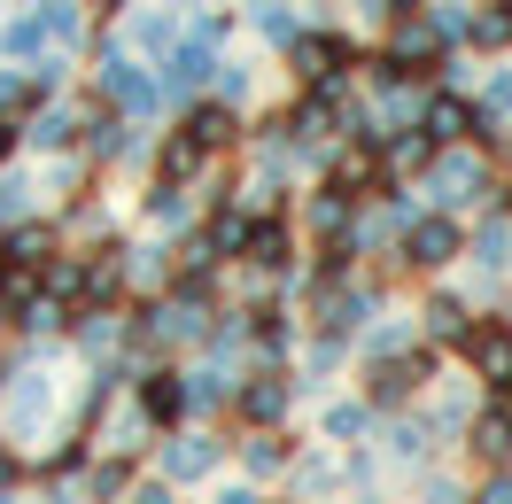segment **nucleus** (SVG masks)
<instances>
[{"label": "nucleus", "mask_w": 512, "mask_h": 504, "mask_svg": "<svg viewBox=\"0 0 512 504\" xmlns=\"http://www.w3.org/2000/svg\"><path fill=\"white\" fill-rule=\"evenodd\" d=\"M210 466H218V442L210 435H171L163 442V481H202Z\"/></svg>", "instance_id": "1"}, {"label": "nucleus", "mask_w": 512, "mask_h": 504, "mask_svg": "<svg viewBox=\"0 0 512 504\" xmlns=\"http://www.w3.org/2000/svg\"><path fill=\"white\" fill-rule=\"evenodd\" d=\"M419 380H427V357H381L373 365V404H404Z\"/></svg>", "instance_id": "2"}, {"label": "nucleus", "mask_w": 512, "mask_h": 504, "mask_svg": "<svg viewBox=\"0 0 512 504\" xmlns=\"http://www.w3.org/2000/svg\"><path fill=\"white\" fill-rule=\"evenodd\" d=\"M466 357H474V373H481V380H497V388L512 380V334H505V326H489V334H466Z\"/></svg>", "instance_id": "3"}, {"label": "nucleus", "mask_w": 512, "mask_h": 504, "mask_svg": "<svg viewBox=\"0 0 512 504\" xmlns=\"http://www.w3.org/2000/svg\"><path fill=\"white\" fill-rule=\"evenodd\" d=\"M474 450L489 458V466H505V458H512V404H497V411H481V419H474Z\"/></svg>", "instance_id": "4"}, {"label": "nucleus", "mask_w": 512, "mask_h": 504, "mask_svg": "<svg viewBox=\"0 0 512 504\" xmlns=\"http://www.w3.org/2000/svg\"><path fill=\"white\" fill-rule=\"evenodd\" d=\"M450 256H458V225H443V218L412 225V264H450Z\"/></svg>", "instance_id": "5"}, {"label": "nucleus", "mask_w": 512, "mask_h": 504, "mask_svg": "<svg viewBox=\"0 0 512 504\" xmlns=\"http://www.w3.org/2000/svg\"><path fill=\"white\" fill-rule=\"evenodd\" d=\"M241 411H249L256 427H272V419L288 411V380H256V388H241Z\"/></svg>", "instance_id": "6"}, {"label": "nucleus", "mask_w": 512, "mask_h": 504, "mask_svg": "<svg viewBox=\"0 0 512 504\" xmlns=\"http://www.w3.org/2000/svg\"><path fill=\"white\" fill-rule=\"evenodd\" d=\"M474 125V109H466V101L458 94H443L435 101V109H427V140H458V132Z\"/></svg>", "instance_id": "7"}, {"label": "nucleus", "mask_w": 512, "mask_h": 504, "mask_svg": "<svg viewBox=\"0 0 512 504\" xmlns=\"http://www.w3.org/2000/svg\"><path fill=\"white\" fill-rule=\"evenodd\" d=\"M140 404H148V419H179V411H187V388H179L171 373H156L148 388H140Z\"/></svg>", "instance_id": "8"}, {"label": "nucleus", "mask_w": 512, "mask_h": 504, "mask_svg": "<svg viewBox=\"0 0 512 504\" xmlns=\"http://www.w3.org/2000/svg\"><path fill=\"white\" fill-rule=\"evenodd\" d=\"M241 249H249L256 264H288V225H272V218L249 225V241H241Z\"/></svg>", "instance_id": "9"}, {"label": "nucleus", "mask_w": 512, "mask_h": 504, "mask_svg": "<svg viewBox=\"0 0 512 504\" xmlns=\"http://www.w3.org/2000/svg\"><path fill=\"white\" fill-rule=\"evenodd\" d=\"M187 140H194V156H202V148H225V140H233V117H225V109H194Z\"/></svg>", "instance_id": "10"}, {"label": "nucleus", "mask_w": 512, "mask_h": 504, "mask_svg": "<svg viewBox=\"0 0 512 504\" xmlns=\"http://www.w3.org/2000/svg\"><path fill=\"white\" fill-rule=\"evenodd\" d=\"M342 63V39H303V78H334Z\"/></svg>", "instance_id": "11"}, {"label": "nucleus", "mask_w": 512, "mask_h": 504, "mask_svg": "<svg viewBox=\"0 0 512 504\" xmlns=\"http://www.w3.org/2000/svg\"><path fill=\"white\" fill-rule=\"evenodd\" d=\"M109 86H117V101H132V109H148V101H156V94H148V78H140L132 63H109Z\"/></svg>", "instance_id": "12"}, {"label": "nucleus", "mask_w": 512, "mask_h": 504, "mask_svg": "<svg viewBox=\"0 0 512 504\" xmlns=\"http://www.w3.org/2000/svg\"><path fill=\"white\" fill-rule=\"evenodd\" d=\"M326 435L357 442V435H365V404H334V411H326Z\"/></svg>", "instance_id": "13"}, {"label": "nucleus", "mask_w": 512, "mask_h": 504, "mask_svg": "<svg viewBox=\"0 0 512 504\" xmlns=\"http://www.w3.org/2000/svg\"><path fill=\"white\" fill-rule=\"evenodd\" d=\"M241 450H249V466H256V473H272L280 458H288V450H280V435H249Z\"/></svg>", "instance_id": "14"}, {"label": "nucleus", "mask_w": 512, "mask_h": 504, "mask_svg": "<svg viewBox=\"0 0 512 504\" xmlns=\"http://www.w3.org/2000/svg\"><path fill=\"white\" fill-rule=\"evenodd\" d=\"M194 163H202V156H194V140H171V148H163V179H187Z\"/></svg>", "instance_id": "15"}, {"label": "nucleus", "mask_w": 512, "mask_h": 504, "mask_svg": "<svg viewBox=\"0 0 512 504\" xmlns=\"http://www.w3.org/2000/svg\"><path fill=\"white\" fill-rule=\"evenodd\" d=\"M474 39H481V47H505V39H512V16H505V8H489V16L474 24Z\"/></svg>", "instance_id": "16"}, {"label": "nucleus", "mask_w": 512, "mask_h": 504, "mask_svg": "<svg viewBox=\"0 0 512 504\" xmlns=\"http://www.w3.org/2000/svg\"><path fill=\"white\" fill-rule=\"evenodd\" d=\"M202 70H210V55H202V47H187V55H179V63H171V86H194V78H202Z\"/></svg>", "instance_id": "17"}, {"label": "nucleus", "mask_w": 512, "mask_h": 504, "mask_svg": "<svg viewBox=\"0 0 512 504\" xmlns=\"http://www.w3.org/2000/svg\"><path fill=\"white\" fill-rule=\"evenodd\" d=\"M427 326H435V334H466V311H458V303H450V295H443V303L427 311Z\"/></svg>", "instance_id": "18"}, {"label": "nucleus", "mask_w": 512, "mask_h": 504, "mask_svg": "<svg viewBox=\"0 0 512 504\" xmlns=\"http://www.w3.org/2000/svg\"><path fill=\"white\" fill-rule=\"evenodd\" d=\"M474 504H512V473H489V481L474 489Z\"/></svg>", "instance_id": "19"}, {"label": "nucleus", "mask_w": 512, "mask_h": 504, "mask_svg": "<svg viewBox=\"0 0 512 504\" xmlns=\"http://www.w3.org/2000/svg\"><path fill=\"white\" fill-rule=\"evenodd\" d=\"M47 287H55V295H78V287H86V272H78V264H55V272H47Z\"/></svg>", "instance_id": "20"}, {"label": "nucleus", "mask_w": 512, "mask_h": 504, "mask_svg": "<svg viewBox=\"0 0 512 504\" xmlns=\"http://www.w3.org/2000/svg\"><path fill=\"white\" fill-rule=\"evenodd\" d=\"M132 504H171V481H148V489H140Z\"/></svg>", "instance_id": "21"}, {"label": "nucleus", "mask_w": 512, "mask_h": 504, "mask_svg": "<svg viewBox=\"0 0 512 504\" xmlns=\"http://www.w3.org/2000/svg\"><path fill=\"white\" fill-rule=\"evenodd\" d=\"M218 504H264V497H249V489H218Z\"/></svg>", "instance_id": "22"}, {"label": "nucleus", "mask_w": 512, "mask_h": 504, "mask_svg": "<svg viewBox=\"0 0 512 504\" xmlns=\"http://www.w3.org/2000/svg\"><path fill=\"white\" fill-rule=\"evenodd\" d=\"M357 504H373V497H357Z\"/></svg>", "instance_id": "23"}, {"label": "nucleus", "mask_w": 512, "mask_h": 504, "mask_svg": "<svg viewBox=\"0 0 512 504\" xmlns=\"http://www.w3.org/2000/svg\"><path fill=\"white\" fill-rule=\"evenodd\" d=\"M505 396H512V380H505Z\"/></svg>", "instance_id": "24"}, {"label": "nucleus", "mask_w": 512, "mask_h": 504, "mask_svg": "<svg viewBox=\"0 0 512 504\" xmlns=\"http://www.w3.org/2000/svg\"><path fill=\"white\" fill-rule=\"evenodd\" d=\"M288 504H295V497H288Z\"/></svg>", "instance_id": "25"}]
</instances>
